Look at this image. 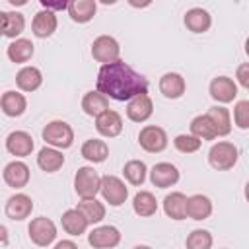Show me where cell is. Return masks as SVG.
Instances as JSON below:
<instances>
[{"mask_svg": "<svg viewBox=\"0 0 249 249\" xmlns=\"http://www.w3.org/2000/svg\"><path fill=\"white\" fill-rule=\"evenodd\" d=\"M233 123L237 128L247 130L249 128V99H241L233 107Z\"/></svg>", "mask_w": 249, "mask_h": 249, "instance_id": "74e56055", "label": "cell"}, {"mask_svg": "<svg viewBox=\"0 0 249 249\" xmlns=\"http://www.w3.org/2000/svg\"><path fill=\"white\" fill-rule=\"evenodd\" d=\"M173 146L181 152V154H193V152H198L200 146H202V140L195 134H177L173 138Z\"/></svg>", "mask_w": 249, "mask_h": 249, "instance_id": "8d00e7d4", "label": "cell"}, {"mask_svg": "<svg viewBox=\"0 0 249 249\" xmlns=\"http://www.w3.org/2000/svg\"><path fill=\"white\" fill-rule=\"evenodd\" d=\"M212 214V200L206 195H191L187 198V216L193 220H206Z\"/></svg>", "mask_w": 249, "mask_h": 249, "instance_id": "83f0119b", "label": "cell"}, {"mask_svg": "<svg viewBox=\"0 0 249 249\" xmlns=\"http://www.w3.org/2000/svg\"><path fill=\"white\" fill-rule=\"evenodd\" d=\"M91 56L97 62H101V64L119 60V56H121V45L111 35H99L91 43Z\"/></svg>", "mask_w": 249, "mask_h": 249, "instance_id": "ba28073f", "label": "cell"}, {"mask_svg": "<svg viewBox=\"0 0 249 249\" xmlns=\"http://www.w3.org/2000/svg\"><path fill=\"white\" fill-rule=\"evenodd\" d=\"M123 175H124V179H126L130 185L140 187V185L146 181L148 167H146V163H144L142 160H130V161L124 163V167H123Z\"/></svg>", "mask_w": 249, "mask_h": 249, "instance_id": "e575fe53", "label": "cell"}, {"mask_svg": "<svg viewBox=\"0 0 249 249\" xmlns=\"http://www.w3.org/2000/svg\"><path fill=\"white\" fill-rule=\"evenodd\" d=\"M54 247H56V249H62V247H70V249H76V243H74V241H66V239H62V241H58Z\"/></svg>", "mask_w": 249, "mask_h": 249, "instance_id": "b9f144b4", "label": "cell"}, {"mask_svg": "<svg viewBox=\"0 0 249 249\" xmlns=\"http://www.w3.org/2000/svg\"><path fill=\"white\" fill-rule=\"evenodd\" d=\"M212 243L214 239L208 230H193L185 239V245L189 249H210Z\"/></svg>", "mask_w": 249, "mask_h": 249, "instance_id": "d590c367", "label": "cell"}, {"mask_svg": "<svg viewBox=\"0 0 249 249\" xmlns=\"http://www.w3.org/2000/svg\"><path fill=\"white\" fill-rule=\"evenodd\" d=\"M35 144L29 132L25 130H14L6 136V150L16 158H25L33 152Z\"/></svg>", "mask_w": 249, "mask_h": 249, "instance_id": "2e32d148", "label": "cell"}, {"mask_svg": "<svg viewBox=\"0 0 249 249\" xmlns=\"http://www.w3.org/2000/svg\"><path fill=\"white\" fill-rule=\"evenodd\" d=\"M107 109H109V97L105 93H101L99 89L88 91L82 97V111L86 115H89V117H97Z\"/></svg>", "mask_w": 249, "mask_h": 249, "instance_id": "f546056e", "label": "cell"}, {"mask_svg": "<svg viewBox=\"0 0 249 249\" xmlns=\"http://www.w3.org/2000/svg\"><path fill=\"white\" fill-rule=\"evenodd\" d=\"M247 91H249V88H247Z\"/></svg>", "mask_w": 249, "mask_h": 249, "instance_id": "c3c4849f", "label": "cell"}, {"mask_svg": "<svg viewBox=\"0 0 249 249\" xmlns=\"http://www.w3.org/2000/svg\"><path fill=\"white\" fill-rule=\"evenodd\" d=\"M80 154L84 160H88L89 163H103L109 156V146L105 140H99V138H89L82 144L80 148Z\"/></svg>", "mask_w": 249, "mask_h": 249, "instance_id": "d4e9b609", "label": "cell"}, {"mask_svg": "<svg viewBox=\"0 0 249 249\" xmlns=\"http://www.w3.org/2000/svg\"><path fill=\"white\" fill-rule=\"evenodd\" d=\"M37 165L47 173L58 171L64 165V156L60 152V148H54V146H49V144L45 148H41L39 154H37Z\"/></svg>", "mask_w": 249, "mask_h": 249, "instance_id": "603a6c76", "label": "cell"}, {"mask_svg": "<svg viewBox=\"0 0 249 249\" xmlns=\"http://www.w3.org/2000/svg\"><path fill=\"white\" fill-rule=\"evenodd\" d=\"M243 195H245V200L249 202V181L245 183V191H243Z\"/></svg>", "mask_w": 249, "mask_h": 249, "instance_id": "bcb514c9", "label": "cell"}, {"mask_svg": "<svg viewBox=\"0 0 249 249\" xmlns=\"http://www.w3.org/2000/svg\"><path fill=\"white\" fill-rule=\"evenodd\" d=\"M2 177H4V181H6L8 187H12V189H23L29 183L31 171H29L27 163H23L19 160H14V161L6 163L4 171H2Z\"/></svg>", "mask_w": 249, "mask_h": 249, "instance_id": "9a60e30c", "label": "cell"}, {"mask_svg": "<svg viewBox=\"0 0 249 249\" xmlns=\"http://www.w3.org/2000/svg\"><path fill=\"white\" fill-rule=\"evenodd\" d=\"M2 35L8 39H18L25 29V18L19 12H2Z\"/></svg>", "mask_w": 249, "mask_h": 249, "instance_id": "f1b7e54d", "label": "cell"}, {"mask_svg": "<svg viewBox=\"0 0 249 249\" xmlns=\"http://www.w3.org/2000/svg\"><path fill=\"white\" fill-rule=\"evenodd\" d=\"M187 195L179 193V191H173L169 195H165L163 198V212L167 218L171 220H185L187 218Z\"/></svg>", "mask_w": 249, "mask_h": 249, "instance_id": "44dd1931", "label": "cell"}, {"mask_svg": "<svg viewBox=\"0 0 249 249\" xmlns=\"http://www.w3.org/2000/svg\"><path fill=\"white\" fill-rule=\"evenodd\" d=\"M126 2H128L132 8H136V10H142V8H148V6H150L154 0H126Z\"/></svg>", "mask_w": 249, "mask_h": 249, "instance_id": "60d3db41", "label": "cell"}, {"mask_svg": "<svg viewBox=\"0 0 249 249\" xmlns=\"http://www.w3.org/2000/svg\"><path fill=\"white\" fill-rule=\"evenodd\" d=\"M41 136L45 140V144L66 150L74 144V130L66 121H51L43 126Z\"/></svg>", "mask_w": 249, "mask_h": 249, "instance_id": "3957f363", "label": "cell"}, {"mask_svg": "<svg viewBox=\"0 0 249 249\" xmlns=\"http://www.w3.org/2000/svg\"><path fill=\"white\" fill-rule=\"evenodd\" d=\"M95 130L105 138H115L123 132V117L117 111L107 109L95 117Z\"/></svg>", "mask_w": 249, "mask_h": 249, "instance_id": "5bb4252c", "label": "cell"}, {"mask_svg": "<svg viewBox=\"0 0 249 249\" xmlns=\"http://www.w3.org/2000/svg\"><path fill=\"white\" fill-rule=\"evenodd\" d=\"M97 2H101V4H105V6H113V4H117L119 0H97Z\"/></svg>", "mask_w": 249, "mask_h": 249, "instance_id": "f6af8a7d", "label": "cell"}, {"mask_svg": "<svg viewBox=\"0 0 249 249\" xmlns=\"http://www.w3.org/2000/svg\"><path fill=\"white\" fill-rule=\"evenodd\" d=\"M60 224H62V230H64L68 235H72V237L86 233V230L89 228L88 218L82 214V210H80L78 206L66 210V212L62 214V218H60Z\"/></svg>", "mask_w": 249, "mask_h": 249, "instance_id": "ffe728a7", "label": "cell"}, {"mask_svg": "<svg viewBox=\"0 0 249 249\" xmlns=\"http://www.w3.org/2000/svg\"><path fill=\"white\" fill-rule=\"evenodd\" d=\"M237 156H239V152L233 142L220 140V142L212 144V148L208 150V163L216 171H228L237 163Z\"/></svg>", "mask_w": 249, "mask_h": 249, "instance_id": "7a4b0ae2", "label": "cell"}, {"mask_svg": "<svg viewBox=\"0 0 249 249\" xmlns=\"http://www.w3.org/2000/svg\"><path fill=\"white\" fill-rule=\"evenodd\" d=\"M39 4L47 10H53V12H58V10H68V4L70 0H39Z\"/></svg>", "mask_w": 249, "mask_h": 249, "instance_id": "ab89813d", "label": "cell"}, {"mask_svg": "<svg viewBox=\"0 0 249 249\" xmlns=\"http://www.w3.org/2000/svg\"><path fill=\"white\" fill-rule=\"evenodd\" d=\"M97 12V0H70L68 16L76 23H88Z\"/></svg>", "mask_w": 249, "mask_h": 249, "instance_id": "cb8c5ba5", "label": "cell"}, {"mask_svg": "<svg viewBox=\"0 0 249 249\" xmlns=\"http://www.w3.org/2000/svg\"><path fill=\"white\" fill-rule=\"evenodd\" d=\"M132 210L140 218H150L158 212V200L150 191H138L132 198Z\"/></svg>", "mask_w": 249, "mask_h": 249, "instance_id": "4dcf8cb0", "label": "cell"}, {"mask_svg": "<svg viewBox=\"0 0 249 249\" xmlns=\"http://www.w3.org/2000/svg\"><path fill=\"white\" fill-rule=\"evenodd\" d=\"M74 191L80 198H91L101 193V177L91 165L78 167L74 175Z\"/></svg>", "mask_w": 249, "mask_h": 249, "instance_id": "277c9868", "label": "cell"}, {"mask_svg": "<svg viewBox=\"0 0 249 249\" xmlns=\"http://www.w3.org/2000/svg\"><path fill=\"white\" fill-rule=\"evenodd\" d=\"M167 132L158 124H146L138 132V144L148 154H160L167 148Z\"/></svg>", "mask_w": 249, "mask_h": 249, "instance_id": "5b68a950", "label": "cell"}, {"mask_svg": "<svg viewBox=\"0 0 249 249\" xmlns=\"http://www.w3.org/2000/svg\"><path fill=\"white\" fill-rule=\"evenodd\" d=\"M41 84H43V74L37 66H23L16 74V86L21 91H35L41 88Z\"/></svg>", "mask_w": 249, "mask_h": 249, "instance_id": "4316f807", "label": "cell"}, {"mask_svg": "<svg viewBox=\"0 0 249 249\" xmlns=\"http://www.w3.org/2000/svg\"><path fill=\"white\" fill-rule=\"evenodd\" d=\"M95 86L101 93L115 101H128L138 93H148L150 88L148 80L121 58L101 64Z\"/></svg>", "mask_w": 249, "mask_h": 249, "instance_id": "6da1fadb", "label": "cell"}, {"mask_svg": "<svg viewBox=\"0 0 249 249\" xmlns=\"http://www.w3.org/2000/svg\"><path fill=\"white\" fill-rule=\"evenodd\" d=\"M210 97L222 105L231 103L237 97V84L230 76H216L208 86Z\"/></svg>", "mask_w": 249, "mask_h": 249, "instance_id": "30bf717a", "label": "cell"}, {"mask_svg": "<svg viewBox=\"0 0 249 249\" xmlns=\"http://www.w3.org/2000/svg\"><path fill=\"white\" fill-rule=\"evenodd\" d=\"M245 54H247V56H249V37H247V39H245Z\"/></svg>", "mask_w": 249, "mask_h": 249, "instance_id": "7dc6e473", "label": "cell"}, {"mask_svg": "<svg viewBox=\"0 0 249 249\" xmlns=\"http://www.w3.org/2000/svg\"><path fill=\"white\" fill-rule=\"evenodd\" d=\"M206 115L210 117V121L216 126L218 136H228L231 132V115L224 105H214L206 111Z\"/></svg>", "mask_w": 249, "mask_h": 249, "instance_id": "1f68e13d", "label": "cell"}, {"mask_svg": "<svg viewBox=\"0 0 249 249\" xmlns=\"http://www.w3.org/2000/svg\"><path fill=\"white\" fill-rule=\"evenodd\" d=\"M0 237H2V245H8V230H6V226H0Z\"/></svg>", "mask_w": 249, "mask_h": 249, "instance_id": "7bdbcfd3", "label": "cell"}, {"mask_svg": "<svg viewBox=\"0 0 249 249\" xmlns=\"http://www.w3.org/2000/svg\"><path fill=\"white\" fill-rule=\"evenodd\" d=\"M33 53H35V45H33L29 39H23V37L14 39V41L8 45V49H6L8 58H10L12 62H16V64L27 62V60L33 56Z\"/></svg>", "mask_w": 249, "mask_h": 249, "instance_id": "484cf974", "label": "cell"}, {"mask_svg": "<svg viewBox=\"0 0 249 249\" xmlns=\"http://www.w3.org/2000/svg\"><path fill=\"white\" fill-rule=\"evenodd\" d=\"M101 196L109 206H121L128 198V187L117 175H103L101 177Z\"/></svg>", "mask_w": 249, "mask_h": 249, "instance_id": "52a82bcc", "label": "cell"}, {"mask_svg": "<svg viewBox=\"0 0 249 249\" xmlns=\"http://www.w3.org/2000/svg\"><path fill=\"white\" fill-rule=\"evenodd\" d=\"M8 2H10L14 8H19V6H25L29 0H8Z\"/></svg>", "mask_w": 249, "mask_h": 249, "instance_id": "ee69618b", "label": "cell"}, {"mask_svg": "<svg viewBox=\"0 0 249 249\" xmlns=\"http://www.w3.org/2000/svg\"><path fill=\"white\" fill-rule=\"evenodd\" d=\"M0 107H2V113L6 117H19L27 109V99H25L23 93L14 91V89H8V91L2 93Z\"/></svg>", "mask_w": 249, "mask_h": 249, "instance_id": "7402d4cb", "label": "cell"}, {"mask_svg": "<svg viewBox=\"0 0 249 249\" xmlns=\"http://www.w3.org/2000/svg\"><path fill=\"white\" fill-rule=\"evenodd\" d=\"M27 233H29V239L37 247H49L56 239V226H54V222L51 218L39 216V218H33L29 222Z\"/></svg>", "mask_w": 249, "mask_h": 249, "instance_id": "8992f818", "label": "cell"}, {"mask_svg": "<svg viewBox=\"0 0 249 249\" xmlns=\"http://www.w3.org/2000/svg\"><path fill=\"white\" fill-rule=\"evenodd\" d=\"M183 23L191 33H206L212 27V16L204 8H191L183 16Z\"/></svg>", "mask_w": 249, "mask_h": 249, "instance_id": "d6986e66", "label": "cell"}, {"mask_svg": "<svg viewBox=\"0 0 249 249\" xmlns=\"http://www.w3.org/2000/svg\"><path fill=\"white\" fill-rule=\"evenodd\" d=\"M160 93L167 99H179L183 97L185 89H187V84H185V78L177 72H165L161 78H160Z\"/></svg>", "mask_w": 249, "mask_h": 249, "instance_id": "ac0fdd59", "label": "cell"}, {"mask_svg": "<svg viewBox=\"0 0 249 249\" xmlns=\"http://www.w3.org/2000/svg\"><path fill=\"white\" fill-rule=\"evenodd\" d=\"M154 113V101L148 93H138L126 103V117L132 123H146Z\"/></svg>", "mask_w": 249, "mask_h": 249, "instance_id": "8fae6325", "label": "cell"}, {"mask_svg": "<svg viewBox=\"0 0 249 249\" xmlns=\"http://www.w3.org/2000/svg\"><path fill=\"white\" fill-rule=\"evenodd\" d=\"M78 208L82 210V214L88 218L89 224H99L105 218V204L99 202L95 196L91 198H82L78 202Z\"/></svg>", "mask_w": 249, "mask_h": 249, "instance_id": "836d02e7", "label": "cell"}, {"mask_svg": "<svg viewBox=\"0 0 249 249\" xmlns=\"http://www.w3.org/2000/svg\"><path fill=\"white\" fill-rule=\"evenodd\" d=\"M179 169L169 161H160L150 169V181L158 189H169L179 181Z\"/></svg>", "mask_w": 249, "mask_h": 249, "instance_id": "4fadbf2b", "label": "cell"}, {"mask_svg": "<svg viewBox=\"0 0 249 249\" xmlns=\"http://www.w3.org/2000/svg\"><path fill=\"white\" fill-rule=\"evenodd\" d=\"M189 128H191V134L198 136L200 140H214V138H218L216 126H214V123L210 121V117H208L206 113H204V115H196V117L191 121Z\"/></svg>", "mask_w": 249, "mask_h": 249, "instance_id": "d6a6232c", "label": "cell"}, {"mask_svg": "<svg viewBox=\"0 0 249 249\" xmlns=\"http://www.w3.org/2000/svg\"><path fill=\"white\" fill-rule=\"evenodd\" d=\"M235 78H237L239 86H243L245 89L249 88V62H243V64L237 66V70H235Z\"/></svg>", "mask_w": 249, "mask_h": 249, "instance_id": "f35d334b", "label": "cell"}, {"mask_svg": "<svg viewBox=\"0 0 249 249\" xmlns=\"http://www.w3.org/2000/svg\"><path fill=\"white\" fill-rule=\"evenodd\" d=\"M88 243L95 249H111L121 243V231L115 226H97L88 233Z\"/></svg>", "mask_w": 249, "mask_h": 249, "instance_id": "9c48e42d", "label": "cell"}, {"mask_svg": "<svg viewBox=\"0 0 249 249\" xmlns=\"http://www.w3.org/2000/svg\"><path fill=\"white\" fill-rule=\"evenodd\" d=\"M56 27H58V19H56L54 12L53 10H47V8H43L41 12H37L35 18H33V21H31V31L39 39L51 37L56 31Z\"/></svg>", "mask_w": 249, "mask_h": 249, "instance_id": "e0dca14e", "label": "cell"}, {"mask_svg": "<svg viewBox=\"0 0 249 249\" xmlns=\"http://www.w3.org/2000/svg\"><path fill=\"white\" fill-rule=\"evenodd\" d=\"M4 212L10 220L14 222H21L25 218L31 216L33 212V200L31 196H27L25 193H16L12 195L8 200H6V206H4Z\"/></svg>", "mask_w": 249, "mask_h": 249, "instance_id": "7c38bea8", "label": "cell"}]
</instances>
